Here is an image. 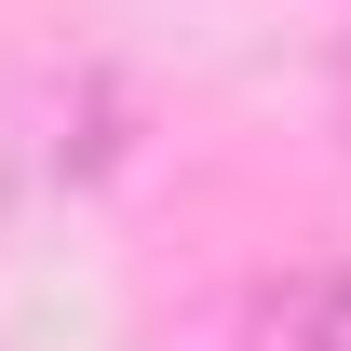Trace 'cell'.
<instances>
[{
  "mask_svg": "<svg viewBox=\"0 0 351 351\" xmlns=\"http://www.w3.org/2000/svg\"><path fill=\"white\" fill-rule=\"evenodd\" d=\"M270 338L284 351H351V270H311L298 298H270Z\"/></svg>",
  "mask_w": 351,
  "mask_h": 351,
  "instance_id": "cell-1",
  "label": "cell"
},
{
  "mask_svg": "<svg viewBox=\"0 0 351 351\" xmlns=\"http://www.w3.org/2000/svg\"><path fill=\"white\" fill-rule=\"evenodd\" d=\"M338 82H351V54H338Z\"/></svg>",
  "mask_w": 351,
  "mask_h": 351,
  "instance_id": "cell-2",
  "label": "cell"
}]
</instances>
